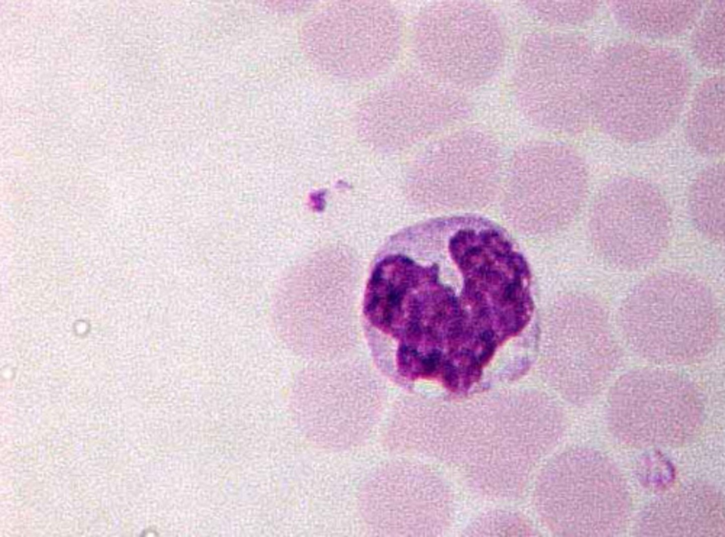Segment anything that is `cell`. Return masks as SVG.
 I'll return each mask as SVG.
<instances>
[{"mask_svg":"<svg viewBox=\"0 0 725 537\" xmlns=\"http://www.w3.org/2000/svg\"><path fill=\"white\" fill-rule=\"evenodd\" d=\"M623 340L658 365H684L707 357L717 342L720 315L709 287L689 273L665 271L639 282L617 313Z\"/></svg>","mask_w":725,"mask_h":537,"instance_id":"1","label":"cell"},{"mask_svg":"<svg viewBox=\"0 0 725 537\" xmlns=\"http://www.w3.org/2000/svg\"><path fill=\"white\" fill-rule=\"evenodd\" d=\"M673 221L666 200L649 180L617 177L597 194L589 219L594 250L623 270L644 268L657 260L670 240Z\"/></svg>","mask_w":725,"mask_h":537,"instance_id":"2","label":"cell"},{"mask_svg":"<svg viewBox=\"0 0 725 537\" xmlns=\"http://www.w3.org/2000/svg\"><path fill=\"white\" fill-rule=\"evenodd\" d=\"M401 22L380 2H340L314 14L303 30L307 54L324 71L363 78L385 69L399 48Z\"/></svg>","mask_w":725,"mask_h":537,"instance_id":"3","label":"cell"},{"mask_svg":"<svg viewBox=\"0 0 725 537\" xmlns=\"http://www.w3.org/2000/svg\"><path fill=\"white\" fill-rule=\"evenodd\" d=\"M611 421L626 439L643 444L681 441L694 429L701 403L689 380L661 367L632 370L619 378L608 397Z\"/></svg>","mask_w":725,"mask_h":537,"instance_id":"4","label":"cell"},{"mask_svg":"<svg viewBox=\"0 0 725 537\" xmlns=\"http://www.w3.org/2000/svg\"><path fill=\"white\" fill-rule=\"evenodd\" d=\"M725 171L722 163L711 165L694 179L688 193V207L697 229L717 244L724 241Z\"/></svg>","mask_w":725,"mask_h":537,"instance_id":"5","label":"cell"}]
</instances>
